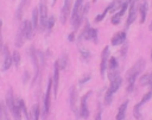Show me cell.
<instances>
[{"label":"cell","mask_w":152,"mask_h":120,"mask_svg":"<svg viewBox=\"0 0 152 120\" xmlns=\"http://www.w3.org/2000/svg\"><path fill=\"white\" fill-rule=\"evenodd\" d=\"M39 29L40 31L46 30V25H48V5H46V0H40L39 2Z\"/></svg>","instance_id":"cell-2"},{"label":"cell","mask_w":152,"mask_h":120,"mask_svg":"<svg viewBox=\"0 0 152 120\" xmlns=\"http://www.w3.org/2000/svg\"><path fill=\"white\" fill-rule=\"evenodd\" d=\"M7 106H6V103H4V102H1V115H0V120H10L8 119V115H7Z\"/></svg>","instance_id":"cell-24"},{"label":"cell","mask_w":152,"mask_h":120,"mask_svg":"<svg viewBox=\"0 0 152 120\" xmlns=\"http://www.w3.org/2000/svg\"><path fill=\"white\" fill-rule=\"evenodd\" d=\"M147 10H148L147 0H140V2H139V13H140V23H141V24L146 20Z\"/></svg>","instance_id":"cell-16"},{"label":"cell","mask_w":152,"mask_h":120,"mask_svg":"<svg viewBox=\"0 0 152 120\" xmlns=\"http://www.w3.org/2000/svg\"><path fill=\"white\" fill-rule=\"evenodd\" d=\"M150 80H151V74H146L140 78V84L141 86H146L150 84Z\"/></svg>","instance_id":"cell-28"},{"label":"cell","mask_w":152,"mask_h":120,"mask_svg":"<svg viewBox=\"0 0 152 120\" xmlns=\"http://www.w3.org/2000/svg\"><path fill=\"white\" fill-rule=\"evenodd\" d=\"M127 106H128V100H126L120 107H119V110H118V114H116V120H124L125 118V114H126V110H127Z\"/></svg>","instance_id":"cell-21"},{"label":"cell","mask_w":152,"mask_h":120,"mask_svg":"<svg viewBox=\"0 0 152 120\" xmlns=\"http://www.w3.org/2000/svg\"><path fill=\"white\" fill-rule=\"evenodd\" d=\"M80 52H81V56H82L83 61H88V59H89V57H90V52H89L87 49L80 46Z\"/></svg>","instance_id":"cell-27"},{"label":"cell","mask_w":152,"mask_h":120,"mask_svg":"<svg viewBox=\"0 0 152 120\" xmlns=\"http://www.w3.org/2000/svg\"><path fill=\"white\" fill-rule=\"evenodd\" d=\"M109 11H110V10H109V5H108V6L106 7V10H104L101 14H99V15H96V17H95V21H96V23H100L101 20H103V18L106 17V14H107Z\"/></svg>","instance_id":"cell-26"},{"label":"cell","mask_w":152,"mask_h":120,"mask_svg":"<svg viewBox=\"0 0 152 120\" xmlns=\"http://www.w3.org/2000/svg\"><path fill=\"white\" fill-rule=\"evenodd\" d=\"M151 61H152V52H151Z\"/></svg>","instance_id":"cell-37"},{"label":"cell","mask_w":152,"mask_h":120,"mask_svg":"<svg viewBox=\"0 0 152 120\" xmlns=\"http://www.w3.org/2000/svg\"><path fill=\"white\" fill-rule=\"evenodd\" d=\"M21 27H23V30H24V33H25L26 39H31L32 36H33V32L36 31L34 27H33V25H32V21H30V20H24Z\"/></svg>","instance_id":"cell-13"},{"label":"cell","mask_w":152,"mask_h":120,"mask_svg":"<svg viewBox=\"0 0 152 120\" xmlns=\"http://www.w3.org/2000/svg\"><path fill=\"white\" fill-rule=\"evenodd\" d=\"M121 83H122V78L120 77V76H118L116 78H114L113 81H110V86L108 87V90L110 91V93H116L118 91V89L120 88V86H121Z\"/></svg>","instance_id":"cell-20"},{"label":"cell","mask_w":152,"mask_h":120,"mask_svg":"<svg viewBox=\"0 0 152 120\" xmlns=\"http://www.w3.org/2000/svg\"><path fill=\"white\" fill-rule=\"evenodd\" d=\"M95 1H96V0H93V2H95Z\"/></svg>","instance_id":"cell-38"},{"label":"cell","mask_w":152,"mask_h":120,"mask_svg":"<svg viewBox=\"0 0 152 120\" xmlns=\"http://www.w3.org/2000/svg\"><path fill=\"white\" fill-rule=\"evenodd\" d=\"M46 93H45V97H44V110H43V116L46 118L49 112H50V102H51V96H50V93H51V88H53V83H52V78H49L48 81V86H46Z\"/></svg>","instance_id":"cell-4"},{"label":"cell","mask_w":152,"mask_h":120,"mask_svg":"<svg viewBox=\"0 0 152 120\" xmlns=\"http://www.w3.org/2000/svg\"><path fill=\"white\" fill-rule=\"evenodd\" d=\"M72 2L74 0H64V4H63V7L61 10V21L62 24H65L70 12H71V6H72Z\"/></svg>","instance_id":"cell-11"},{"label":"cell","mask_w":152,"mask_h":120,"mask_svg":"<svg viewBox=\"0 0 152 120\" xmlns=\"http://www.w3.org/2000/svg\"><path fill=\"white\" fill-rule=\"evenodd\" d=\"M108 62H109V48L106 46L101 53V62H100V74L102 77H104V72L108 69Z\"/></svg>","instance_id":"cell-5"},{"label":"cell","mask_w":152,"mask_h":120,"mask_svg":"<svg viewBox=\"0 0 152 120\" xmlns=\"http://www.w3.org/2000/svg\"><path fill=\"white\" fill-rule=\"evenodd\" d=\"M87 39V40H91L93 43H97V30L96 29H93L90 27V24L88 21H86V26H84V30L82 32V34L80 36V39Z\"/></svg>","instance_id":"cell-3"},{"label":"cell","mask_w":152,"mask_h":120,"mask_svg":"<svg viewBox=\"0 0 152 120\" xmlns=\"http://www.w3.org/2000/svg\"><path fill=\"white\" fill-rule=\"evenodd\" d=\"M13 62H14V65L15 67H19V63H20V55L18 51H14L13 52Z\"/></svg>","instance_id":"cell-29"},{"label":"cell","mask_w":152,"mask_h":120,"mask_svg":"<svg viewBox=\"0 0 152 120\" xmlns=\"http://www.w3.org/2000/svg\"><path fill=\"white\" fill-rule=\"evenodd\" d=\"M30 0H20V4L18 6V10H17V13H15V18L17 19H21V15H23V12H24V8L28 5Z\"/></svg>","instance_id":"cell-22"},{"label":"cell","mask_w":152,"mask_h":120,"mask_svg":"<svg viewBox=\"0 0 152 120\" xmlns=\"http://www.w3.org/2000/svg\"><path fill=\"white\" fill-rule=\"evenodd\" d=\"M53 24H55V17H50L49 18V20H48V25H46V30H51L52 29V26H53Z\"/></svg>","instance_id":"cell-31"},{"label":"cell","mask_w":152,"mask_h":120,"mask_svg":"<svg viewBox=\"0 0 152 120\" xmlns=\"http://www.w3.org/2000/svg\"><path fill=\"white\" fill-rule=\"evenodd\" d=\"M145 68V61L144 59H139L126 74V81H127V91H132L134 88V83L137 77L140 75V72L142 71V69Z\"/></svg>","instance_id":"cell-1"},{"label":"cell","mask_w":152,"mask_h":120,"mask_svg":"<svg viewBox=\"0 0 152 120\" xmlns=\"http://www.w3.org/2000/svg\"><path fill=\"white\" fill-rule=\"evenodd\" d=\"M108 76H109V80L113 81L114 78H116L119 76V69H118V61L116 58H110L109 62H108Z\"/></svg>","instance_id":"cell-10"},{"label":"cell","mask_w":152,"mask_h":120,"mask_svg":"<svg viewBox=\"0 0 152 120\" xmlns=\"http://www.w3.org/2000/svg\"><path fill=\"white\" fill-rule=\"evenodd\" d=\"M126 40V32L125 31H120L118 33H115L112 38H110V44L116 46V45H121L124 44V42Z\"/></svg>","instance_id":"cell-15"},{"label":"cell","mask_w":152,"mask_h":120,"mask_svg":"<svg viewBox=\"0 0 152 120\" xmlns=\"http://www.w3.org/2000/svg\"><path fill=\"white\" fill-rule=\"evenodd\" d=\"M148 86L151 87V91H152V72H151V80H150V84Z\"/></svg>","instance_id":"cell-34"},{"label":"cell","mask_w":152,"mask_h":120,"mask_svg":"<svg viewBox=\"0 0 152 120\" xmlns=\"http://www.w3.org/2000/svg\"><path fill=\"white\" fill-rule=\"evenodd\" d=\"M31 21H32V25H33L34 30H37L38 26H39V8L38 7H36L33 10V12H32V20Z\"/></svg>","instance_id":"cell-23"},{"label":"cell","mask_w":152,"mask_h":120,"mask_svg":"<svg viewBox=\"0 0 152 120\" xmlns=\"http://www.w3.org/2000/svg\"><path fill=\"white\" fill-rule=\"evenodd\" d=\"M151 97H152V91L150 90L148 93H146V94L144 95V97L140 100V102L135 106V108H134V114H135V116H137V118H139V115H140V114H139V109H140V107H141L146 101H148Z\"/></svg>","instance_id":"cell-19"},{"label":"cell","mask_w":152,"mask_h":120,"mask_svg":"<svg viewBox=\"0 0 152 120\" xmlns=\"http://www.w3.org/2000/svg\"><path fill=\"white\" fill-rule=\"evenodd\" d=\"M25 40H26V37H25L24 30H23V27H20V29L18 30V32H17V36H15V42H14L15 48L23 46V44H24Z\"/></svg>","instance_id":"cell-17"},{"label":"cell","mask_w":152,"mask_h":120,"mask_svg":"<svg viewBox=\"0 0 152 120\" xmlns=\"http://www.w3.org/2000/svg\"><path fill=\"white\" fill-rule=\"evenodd\" d=\"M94 120H102V106L101 105H99V108H97V112L95 114Z\"/></svg>","instance_id":"cell-30"},{"label":"cell","mask_w":152,"mask_h":120,"mask_svg":"<svg viewBox=\"0 0 152 120\" xmlns=\"http://www.w3.org/2000/svg\"><path fill=\"white\" fill-rule=\"evenodd\" d=\"M69 40H70V42H72V40H74V32L69 34Z\"/></svg>","instance_id":"cell-33"},{"label":"cell","mask_w":152,"mask_h":120,"mask_svg":"<svg viewBox=\"0 0 152 120\" xmlns=\"http://www.w3.org/2000/svg\"><path fill=\"white\" fill-rule=\"evenodd\" d=\"M39 114H40L39 106L38 105H33L32 108H31V112L26 116V120H39Z\"/></svg>","instance_id":"cell-18"},{"label":"cell","mask_w":152,"mask_h":120,"mask_svg":"<svg viewBox=\"0 0 152 120\" xmlns=\"http://www.w3.org/2000/svg\"><path fill=\"white\" fill-rule=\"evenodd\" d=\"M91 94V91H88L86 95H83L82 96V99H81V105H80V110H78V113H80V115H81V118H83V119H87L88 116H89V109H88V99H89V95Z\"/></svg>","instance_id":"cell-7"},{"label":"cell","mask_w":152,"mask_h":120,"mask_svg":"<svg viewBox=\"0 0 152 120\" xmlns=\"http://www.w3.org/2000/svg\"><path fill=\"white\" fill-rule=\"evenodd\" d=\"M150 30L152 31V21H151V24H150Z\"/></svg>","instance_id":"cell-35"},{"label":"cell","mask_w":152,"mask_h":120,"mask_svg":"<svg viewBox=\"0 0 152 120\" xmlns=\"http://www.w3.org/2000/svg\"><path fill=\"white\" fill-rule=\"evenodd\" d=\"M53 77H52V83H53V95L57 97V89H58V82H59V64H58V61L55 62L53 64Z\"/></svg>","instance_id":"cell-12"},{"label":"cell","mask_w":152,"mask_h":120,"mask_svg":"<svg viewBox=\"0 0 152 120\" xmlns=\"http://www.w3.org/2000/svg\"><path fill=\"white\" fill-rule=\"evenodd\" d=\"M139 11V6H138V2L137 0H132L131 4H129V7H128V18H127V27L135 20L137 18V13Z\"/></svg>","instance_id":"cell-9"},{"label":"cell","mask_w":152,"mask_h":120,"mask_svg":"<svg viewBox=\"0 0 152 120\" xmlns=\"http://www.w3.org/2000/svg\"><path fill=\"white\" fill-rule=\"evenodd\" d=\"M58 64H59L61 69H65L66 65H68V55L64 53V55L58 59Z\"/></svg>","instance_id":"cell-25"},{"label":"cell","mask_w":152,"mask_h":120,"mask_svg":"<svg viewBox=\"0 0 152 120\" xmlns=\"http://www.w3.org/2000/svg\"><path fill=\"white\" fill-rule=\"evenodd\" d=\"M55 1H56V0H52V1H51V4H52V5H55Z\"/></svg>","instance_id":"cell-36"},{"label":"cell","mask_w":152,"mask_h":120,"mask_svg":"<svg viewBox=\"0 0 152 120\" xmlns=\"http://www.w3.org/2000/svg\"><path fill=\"white\" fill-rule=\"evenodd\" d=\"M77 100H78V95H77V89L75 87H71L70 89V108L71 110L76 114L77 113Z\"/></svg>","instance_id":"cell-14"},{"label":"cell","mask_w":152,"mask_h":120,"mask_svg":"<svg viewBox=\"0 0 152 120\" xmlns=\"http://www.w3.org/2000/svg\"><path fill=\"white\" fill-rule=\"evenodd\" d=\"M2 57H4V59H2V64H1V70L6 71L10 69V67L13 62V55L10 53V50L7 49L6 45L2 46Z\"/></svg>","instance_id":"cell-6"},{"label":"cell","mask_w":152,"mask_h":120,"mask_svg":"<svg viewBox=\"0 0 152 120\" xmlns=\"http://www.w3.org/2000/svg\"><path fill=\"white\" fill-rule=\"evenodd\" d=\"M24 108H25V103L23 100H19V99H15L14 101V106H13V109H12V115L14 118V120H21V113L24 112Z\"/></svg>","instance_id":"cell-8"},{"label":"cell","mask_w":152,"mask_h":120,"mask_svg":"<svg viewBox=\"0 0 152 120\" xmlns=\"http://www.w3.org/2000/svg\"><path fill=\"white\" fill-rule=\"evenodd\" d=\"M89 78H90V75H87V77H86V78H83V80H81V81H80V83H81V84H83V83H84L86 81H88Z\"/></svg>","instance_id":"cell-32"}]
</instances>
